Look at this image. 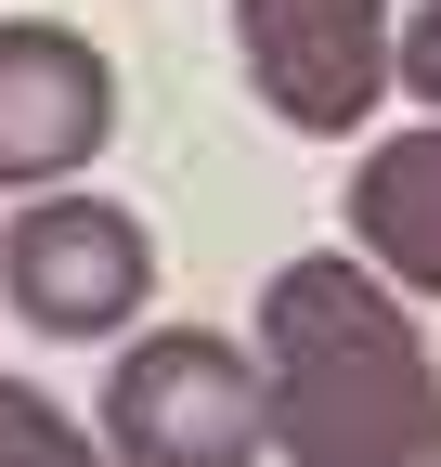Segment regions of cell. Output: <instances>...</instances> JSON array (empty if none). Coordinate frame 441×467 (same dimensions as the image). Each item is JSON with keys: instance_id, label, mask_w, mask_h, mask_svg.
I'll return each instance as SVG.
<instances>
[{"instance_id": "cell-1", "label": "cell", "mask_w": 441, "mask_h": 467, "mask_svg": "<svg viewBox=\"0 0 441 467\" xmlns=\"http://www.w3.org/2000/svg\"><path fill=\"white\" fill-rule=\"evenodd\" d=\"M260 416L286 467H441V364L351 247L260 285Z\"/></svg>"}, {"instance_id": "cell-2", "label": "cell", "mask_w": 441, "mask_h": 467, "mask_svg": "<svg viewBox=\"0 0 441 467\" xmlns=\"http://www.w3.org/2000/svg\"><path fill=\"white\" fill-rule=\"evenodd\" d=\"M272 416H260V350L208 337V325H156L118 350L104 377V467H260Z\"/></svg>"}, {"instance_id": "cell-3", "label": "cell", "mask_w": 441, "mask_h": 467, "mask_svg": "<svg viewBox=\"0 0 441 467\" xmlns=\"http://www.w3.org/2000/svg\"><path fill=\"white\" fill-rule=\"evenodd\" d=\"M0 299H14L39 337H130V312L156 299V234L130 208H104L78 182L26 195L14 221H0Z\"/></svg>"}, {"instance_id": "cell-4", "label": "cell", "mask_w": 441, "mask_h": 467, "mask_svg": "<svg viewBox=\"0 0 441 467\" xmlns=\"http://www.w3.org/2000/svg\"><path fill=\"white\" fill-rule=\"evenodd\" d=\"M390 26H403V0H234V52H247L260 104L312 143H338L390 104Z\"/></svg>"}, {"instance_id": "cell-5", "label": "cell", "mask_w": 441, "mask_h": 467, "mask_svg": "<svg viewBox=\"0 0 441 467\" xmlns=\"http://www.w3.org/2000/svg\"><path fill=\"white\" fill-rule=\"evenodd\" d=\"M118 143V66L66 14H0V195H52Z\"/></svg>"}, {"instance_id": "cell-6", "label": "cell", "mask_w": 441, "mask_h": 467, "mask_svg": "<svg viewBox=\"0 0 441 467\" xmlns=\"http://www.w3.org/2000/svg\"><path fill=\"white\" fill-rule=\"evenodd\" d=\"M351 260L390 299H441V117L364 143V169H351Z\"/></svg>"}, {"instance_id": "cell-7", "label": "cell", "mask_w": 441, "mask_h": 467, "mask_svg": "<svg viewBox=\"0 0 441 467\" xmlns=\"http://www.w3.org/2000/svg\"><path fill=\"white\" fill-rule=\"evenodd\" d=\"M0 467H104V441H91V429H78L52 389L0 377Z\"/></svg>"}, {"instance_id": "cell-8", "label": "cell", "mask_w": 441, "mask_h": 467, "mask_svg": "<svg viewBox=\"0 0 441 467\" xmlns=\"http://www.w3.org/2000/svg\"><path fill=\"white\" fill-rule=\"evenodd\" d=\"M390 78H403L415 104H441V0H415V14L390 26Z\"/></svg>"}]
</instances>
